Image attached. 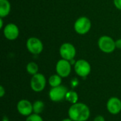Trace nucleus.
Returning a JSON list of instances; mask_svg holds the SVG:
<instances>
[{
  "instance_id": "nucleus-13",
  "label": "nucleus",
  "mask_w": 121,
  "mask_h": 121,
  "mask_svg": "<svg viewBox=\"0 0 121 121\" xmlns=\"http://www.w3.org/2000/svg\"><path fill=\"white\" fill-rule=\"evenodd\" d=\"M11 11V4L9 0H0V17L7 16Z\"/></svg>"
},
{
  "instance_id": "nucleus-24",
  "label": "nucleus",
  "mask_w": 121,
  "mask_h": 121,
  "mask_svg": "<svg viewBox=\"0 0 121 121\" xmlns=\"http://www.w3.org/2000/svg\"><path fill=\"white\" fill-rule=\"evenodd\" d=\"M3 121H9V120L8 117H6V116H4V118H3Z\"/></svg>"
},
{
  "instance_id": "nucleus-19",
  "label": "nucleus",
  "mask_w": 121,
  "mask_h": 121,
  "mask_svg": "<svg viewBox=\"0 0 121 121\" xmlns=\"http://www.w3.org/2000/svg\"><path fill=\"white\" fill-rule=\"evenodd\" d=\"M113 4L118 9L121 10V0H113Z\"/></svg>"
},
{
  "instance_id": "nucleus-8",
  "label": "nucleus",
  "mask_w": 121,
  "mask_h": 121,
  "mask_svg": "<svg viewBox=\"0 0 121 121\" xmlns=\"http://www.w3.org/2000/svg\"><path fill=\"white\" fill-rule=\"evenodd\" d=\"M77 54L75 47L70 43H65L60 48V55L62 59L72 61Z\"/></svg>"
},
{
  "instance_id": "nucleus-1",
  "label": "nucleus",
  "mask_w": 121,
  "mask_h": 121,
  "mask_svg": "<svg viewBox=\"0 0 121 121\" xmlns=\"http://www.w3.org/2000/svg\"><path fill=\"white\" fill-rule=\"evenodd\" d=\"M68 116L73 121H86L90 116V109L85 104L78 102L69 107Z\"/></svg>"
},
{
  "instance_id": "nucleus-10",
  "label": "nucleus",
  "mask_w": 121,
  "mask_h": 121,
  "mask_svg": "<svg viewBox=\"0 0 121 121\" xmlns=\"http://www.w3.org/2000/svg\"><path fill=\"white\" fill-rule=\"evenodd\" d=\"M4 37L9 40H15L19 35V29L17 25L13 23H8L3 30Z\"/></svg>"
},
{
  "instance_id": "nucleus-3",
  "label": "nucleus",
  "mask_w": 121,
  "mask_h": 121,
  "mask_svg": "<svg viewBox=\"0 0 121 121\" xmlns=\"http://www.w3.org/2000/svg\"><path fill=\"white\" fill-rule=\"evenodd\" d=\"M91 28V22L88 17L81 16L77 18L74 24L75 32L79 35H85L89 32Z\"/></svg>"
},
{
  "instance_id": "nucleus-17",
  "label": "nucleus",
  "mask_w": 121,
  "mask_h": 121,
  "mask_svg": "<svg viewBox=\"0 0 121 121\" xmlns=\"http://www.w3.org/2000/svg\"><path fill=\"white\" fill-rule=\"evenodd\" d=\"M38 65L34 62H30L26 65V71L30 75H35L38 73Z\"/></svg>"
},
{
  "instance_id": "nucleus-16",
  "label": "nucleus",
  "mask_w": 121,
  "mask_h": 121,
  "mask_svg": "<svg viewBox=\"0 0 121 121\" xmlns=\"http://www.w3.org/2000/svg\"><path fill=\"white\" fill-rule=\"evenodd\" d=\"M65 99L72 104H77V103H78V99H79L78 94L74 91H68V92L66 95Z\"/></svg>"
},
{
  "instance_id": "nucleus-2",
  "label": "nucleus",
  "mask_w": 121,
  "mask_h": 121,
  "mask_svg": "<svg viewBox=\"0 0 121 121\" xmlns=\"http://www.w3.org/2000/svg\"><path fill=\"white\" fill-rule=\"evenodd\" d=\"M98 45L100 50L106 54L113 52L116 48V40L108 35H103L100 37L98 40Z\"/></svg>"
},
{
  "instance_id": "nucleus-11",
  "label": "nucleus",
  "mask_w": 121,
  "mask_h": 121,
  "mask_svg": "<svg viewBox=\"0 0 121 121\" xmlns=\"http://www.w3.org/2000/svg\"><path fill=\"white\" fill-rule=\"evenodd\" d=\"M17 111L23 116H28L33 113V104L26 99L20 100L17 104Z\"/></svg>"
},
{
  "instance_id": "nucleus-15",
  "label": "nucleus",
  "mask_w": 121,
  "mask_h": 121,
  "mask_svg": "<svg viewBox=\"0 0 121 121\" xmlns=\"http://www.w3.org/2000/svg\"><path fill=\"white\" fill-rule=\"evenodd\" d=\"M45 108V104L43 101L40 100L35 101L33 104V113L35 114H40Z\"/></svg>"
},
{
  "instance_id": "nucleus-18",
  "label": "nucleus",
  "mask_w": 121,
  "mask_h": 121,
  "mask_svg": "<svg viewBox=\"0 0 121 121\" xmlns=\"http://www.w3.org/2000/svg\"><path fill=\"white\" fill-rule=\"evenodd\" d=\"M26 121H43V119L39 114L32 113L31 115L27 116Z\"/></svg>"
},
{
  "instance_id": "nucleus-6",
  "label": "nucleus",
  "mask_w": 121,
  "mask_h": 121,
  "mask_svg": "<svg viewBox=\"0 0 121 121\" xmlns=\"http://www.w3.org/2000/svg\"><path fill=\"white\" fill-rule=\"evenodd\" d=\"M46 83L45 77L41 73H38L33 75L30 79V88L35 92H40L45 88Z\"/></svg>"
},
{
  "instance_id": "nucleus-22",
  "label": "nucleus",
  "mask_w": 121,
  "mask_h": 121,
  "mask_svg": "<svg viewBox=\"0 0 121 121\" xmlns=\"http://www.w3.org/2000/svg\"><path fill=\"white\" fill-rule=\"evenodd\" d=\"M116 48L121 49V38L116 40Z\"/></svg>"
},
{
  "instance_id": "nucleus-9",
  "label": "nucleus",
  "mask_w": 121,
  "mask_h": 121,
  "mask_svg": "<svg viewBox=\"0 0 121 121\" xmlns=\"http://www.w3.org/2000/svg\"><path fill=\"white\" fill-rule=\"evenodd\" d=\"M55 70L57 74L62 78L67 77L72 71V64L69 60L61 59L57 62Z\"/></svg>"
},
{
  "instance_id": "nucleus-4",
  "label": "nucleus",
  "mask_w": 121,
  "mask_h": 121,
  "mask_svg": "<svg viewBox=\"0 0 121 121\" xmlns=\"http://www.w3.org/2000/svg\"><path fill=\"white\" fill-rule=\"evenodd\" d=\"M74 68L76 74L83 78L89 76L91 71V67L89 62L83 59L76 61L74 62Z\"/></svg>"
},
{
  "instance_id": "nucleus-25",
  "label": "nucleus",
  "mask_w": 121,
  "mask_h": 121,
  "mask_svg": "<svg viewBox=\"0 0 121 121\" xmlns=\"http://www.w3.org/2000/svg\"><path fill=\"white\" fill-rule=\"evenodd\" d=\"M62 121H73L72 120H71L69 118H65V119H63Z\"/></svg>"
},
{
  "instance_id": "nucleus-5",
  "label": "nucleus",
  "mask_w": 121,
  "mask_h": 121,
  "mask_svg": "<svg viewBox=\"0 0 121 121\" xmlns=\"http://www.w3.org/2000/svg\"><path fill=\"white\" fill-rule=\"evenodd\" d=\"M67 92V87L63 85L52 87L49 91V98L53 102H60L65 99Z\"/></svg>"
},
{
  "instance_id": "nucleus-21",
  "label": "nucleus",
  "mask_w": 121,
  "mask_h": 121,
  "mask_svg": "<svg viewBox=\"0 0 121 121\" xmlns=\"http://www.w3.org/2000/svg\"><path fill=\"white\" fill-rule=\"evenodd\" d=\"M6 94V91L2 86H0V97H3Z\"/></svg>"
},
{
  "instance_id": "nucleus-7",
  "label": "nucleus",
  "mask_w": 121,
  "mask_h": 121,
  "mask_svg": "<svg viewBox=\"0 0 121 121\" xmlns=\"http://www.w3.org/2000/svg\"><path fill=\"white\" fill-rule=\"evenodd\" d=\"M26 48L33 55H39L43 50L42 41L36 37H30L26 41Z\"/></svg>"
},
{
  "instance_id": "nucleus-14",
  "label": "nucleus",
  "mask_w": 121,
  "mask_h": 121,
  "mask_svg": "<svg viewBox=\"0 0 121 121\" xmlns=\"http://www.w3.org/2000/svg\"><path fill=\"white\" fill-rule=\"evenodd\" d=\"M62 77L58 75L57 74H53L52 76L50 77L49 79H48V83H49V85L52 88V87H56V86H60L61 85V83H62Z\"/></svg>"
},
{
  "instance_id": "nucleus-12",
  "label": "nucleus",
  "mask_w": 121,
  "mask_h": 121,
  "mask_svg": "<svg viewBox=\"0 0 121 121\" xmlns=\"http://www.w3.org/2000/svg\"><path fill=\"white\" fill-rule=\"evenodd\" d=\"M108 111L112 115H117L121 111V101L118 97H111L106 104Z\"/></svg>"
},
{
  "instance_id": "nucleus-20",
  "label": "nucleus",
  "mask_w": 121,
  "mask_h": 121,
  "mask_svg": "<svg viewBox=\"0 0 121 121\" xmlns=\"http://www.w3.org/2000/svg\"><path fill=\"white\" fill-rule=\"evenodd\" d=\"M94 121H105V118L102 116H97L94 119Z\"/></svg>"
},
{
  "instance_id": "nucleus-23",
  "label": "nucleus",
  "mask_w": 121,
  "mask_h": 121,
  "mask_svg": "<svg viewBox=\"0 0 121 121\" xmlns=\"http://www.w3.org/2000/svg\"><path fill=\"white\" fill-rule=\"evenodd\" d=\"M3 23H4V22H3V18H1L0 17V28H3Z\"/></svg>"
}]
</instances>
